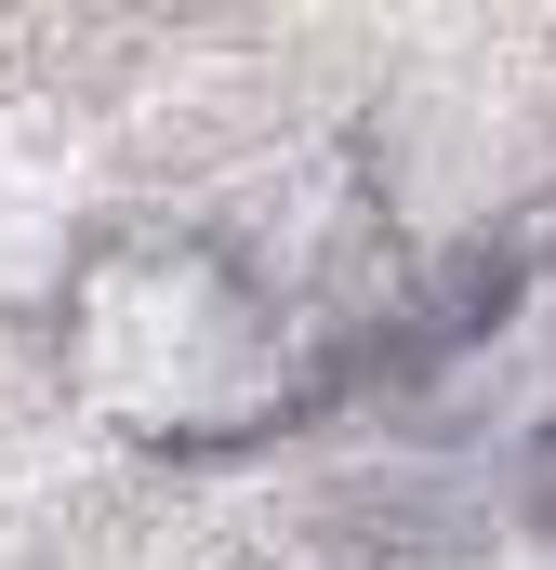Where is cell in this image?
I'll return each instance as SVG.
<instances>
[{
	"mask_svg": "<svg viewBox=\"0 0 556 570\" xmlns=\"http://www.w3.org/2000/svg\"><path fill=\"white\" fill-rule=\"evenodd\" d=\"M358 372L371 345L226 213H120L53 279L67 412L159 464H212L278 425H318Z\"/></svg>",
	"mask_w": 556,
	"mask_h": 570,
	"instance_id": "cell-1",
	"label": "cell"
},
{
	"mask_svg": "<svg viewBox=\"0 0 556 570\" xmlns=\"http://www.w3.org/2000/svg\"><path fill=\"white\" fill-rule=\"evenodd\" d=\"M544 531H556V504H544Z\"/></svg>",
	"mask_w": 556,
	"mask_h": 570,
	"instance_id": "cell-2",
	"label": "cell"
}]
</instances>
